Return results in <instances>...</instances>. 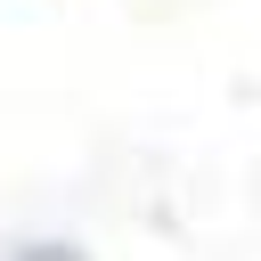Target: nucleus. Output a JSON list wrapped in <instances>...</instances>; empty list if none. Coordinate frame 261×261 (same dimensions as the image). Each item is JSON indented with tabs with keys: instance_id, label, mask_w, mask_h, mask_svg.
<instances>
[{
	"instance_id": "obj_1",
	"label": "nucleus",
	"mask_w": 261,
	"mask_h": 261,
	"mask_svg": "<svg viewBox=\"0 0 261 261\" xmlns=\"http://www.w3.org/2000/svg\"><path fill=\"white\" fill-rule=\"evenodd\" d=\"M8 261H82V253H73V245H16Z\"/></svg>"
}]
</instances>
